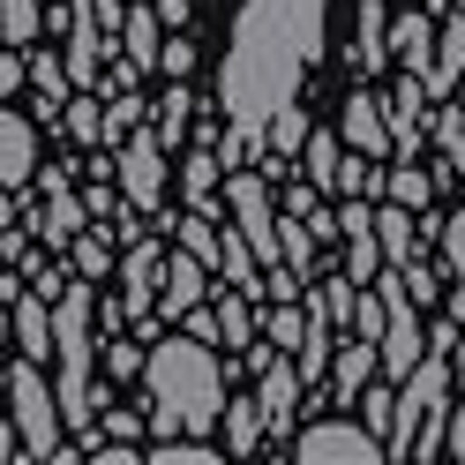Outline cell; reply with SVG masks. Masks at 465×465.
Returning a JSON list of instances; mask_svg holds the SVG:
<instances>
[{"label":"cell","mask_w":465,"mask_h":465,"mask_svg":"<svg viewBox=\"0 0 465 465\" xmlns=\"http://www.w3.org/2000/svg\"><path fill=\"white\" fill-rule=\"evenodd\" d=\"M158 23H173V31H181V23H188V0H158Z\"/></svg>","instance_id":"42"},{"label":"cell","mask_w":465,"mask_h":465,"mask_svg":"<svg viewBox=\"0 0 465 465\" xmlns=\"http://www.w3.org/2000/svg\"><path fill=\"white\" fill-rule=\"evenodd\" d=\"M323 8L331 0H248L232 15V45L218 68V105H225V158L255 165L263 158L271 113L301 91V75L323 45Z\"/></svg>","instance_id":"1"},{"label":"cell","mask_w":465,"mask_h":465,"mask_svg":"<svg viewBox=\"0 0 465 465\" xmlns=\"http://www.w3.org/2000/svg\"><path fill=\"white\" fill-rule=\"evenodd\" d=\"M143 391H151V435H211L225 413V368L188 331L143 353Z\"/></svg>","instance_id":"2"},{"label":"cell","mask_w":465,"mask_h":465,"mask_svg":"<svg viewBox=\"0 0 465 465\" xmlns=\"http://www.w3.org/2000/svg\"><path fill=\"white\" fill-rule=\"evenodd\" d=\"M345 143H353V151L361 158H391L398 151V135H391V105L383 98H375V91H353V98H345Z\"/></svg>","instance_id":"9"},{"label":"cell","mask_w":465,"mask_h":465,"mask_svg":"<svg viewBox=\"0 0 465 465\" xmlns=\"http://www.w3.org/2000/svg\"><path fill=\"white\" fill-rule=\"evenodd\" d=\"M450 383H465V331H458V345H450Z\"/></svg>","instance_id":"43"},{"label":"cell","mask_w":465,"mask_h":465,"mask_svg":"<svg viewBox=\"0 0 465 465\" xmlns=\"http://www.w3.org/2000/svg\"><path fill=\"white\" fill-rule=\"evenodd\" d=\"M361 68H383V53H391V23H383V0H361Z\"/></svg>","instance_id":"24"},{"label":"cell","mask_w":465,"mask_h":465,"mask_svg":"<svg viewBox=\"0 0 465 465\" xmlns=\"http://www.w3.org/2000/svg\"><path fill=\"white\" fill-rule=\"evenodd\" d=\"M0 45H8V38H0Z\"/></svg>","instance_id":"46"},{"label":"cell","mask_w":465,"mask_h":465,"mask_svg":"<svg viewBox=\"0 0 465 465\" xmlns=\"http://www.w3.org/2000/svg\"><path fill=\"white\" fill-rule=\"evenodd\" d=\"M443 8H465V0H443Z\"/></svg>","instance_id":"45"},{"label":"cell","mask_w":465,"mask_h":465,"mask_svg":"<svg viewBox=\"0 0 465 465\" xmlns=\"http://www.w3.org/2000/svg\"><path fill=\"white\" fill-rule=\"evenodd\" d=\"M181 188H188V211H211V195H218V158L195 151V158L181 165Z\"/></svg>","instance_id":"26"},{"label":"cell","mask_w":465,"mask_h":465,"mask_svg":"<svg viewBox=\"0 0 465 465\" xmlns=\"http://www.w3.org/2000/svg\"><path fill=\"white\" fill-rule=\"evenodd\" d=\"M8 323H15V353H23V361H53V308H45V293L15 301Z\"/></svg>","instance_id":"16"},{"label":"cell","mask_w":465,"mask_h":465,"mask_svg":"<svg viewBox=\"0 0 465 465\" xmlns=\"http://www.w3.org/2000/svg\"><path fill=\"white\" fill-rule=\"evenodd\" d=\"M158 271H165V248H158V241H128V255H121V308H128V323H135L143 338L158 331V323H151Z\"/></svg>","instance_id":"6"},{"label":"cell","mask_w":465,"mask_h":465,"mask_svg":"<svg viewBox=\"0 0 465 465\" xmlns=\"http://www.w3.org/2000/svg\"><path fill=\"white\" fill-rule=\"evenodd\" d=\"M255 375H263V391H255V405H263V443H285V435H293V405H301L308 383H301V368L285 353H271Z\"/></svg>","instance_id":"7"},{"label":"cell","mask_w":465,"mask_h":465,"mask_svg":"<svg viewBox=\"0 0 465 465\" xmlns=\"http://www.w3.org/2000/svg\"><path fill=\"white\" fill-rule=\"evenodd\" d=\"M91 15L105 23V31H121V15H128V8H121V0H91Z\"/></svg>","instance_id":"41"},{"label":"cell","mask_w":465,"mask_h":465,"mask_svg":"<svg viewBox=\"0 0 465 465\" xmlns=\"http://www.w3.org/2000/svg\"><path fill=\"white\" fill-rule=\"evenodd\" d=\"M23 68H31V91L45 98V121H53V113H61V105L75 98V83H68V61H53V53H31Z\"/></svg>","instance_id":"18"},{"label":"cell","mask_w":465,"mask_h":465,"mask_svg":"<svg viewBox=\"0 0 465 465\" xmlns=\"http://www.w3.org/2000/svg\"><path fill=\"white\" fill-rule=\"evenodd\" d=\"M113 165H121V203H135V211L151 218L165 203V143L158 135H121Z\"/></svg>","instance_id":"5"},{"label":"cell","mask_w":465,"mask_h":465,"mask_svg":"<svg viewBox=\"0 0 465 465\" xmlns=\"http://www.w3.org/2000/svg\"><path fill=\"white\" fill-rule=\"evenodd\" d=\"M443 151H450V173H465V113L458 105L443 113Z\"/></svg>","instance_id":"35"},{"label":"cell","mask_w":465,"mask_h":465,"mask_svg":"<svg viewBox=\"0 0 465 465\" xmlns=\"http://www.w3.org/2000/svg\"><path fill=\"white\" fill-rule=\"evenodd\" d=\"M301 165H308V181L323 188V195H338V173H345L338 135H315V128H308V143H301Z\"/></svg>","instance_id":"19"},{"label":"cell","mask_w":465,"mask_h":465,"mask_svg":"<svg viewBox=\"0 0 465 465\" xmlns=\"http://www.w3.org/2000/svg\"><path fill=\"white\" fill-rule=\"evenodd\" d=\"M173 232H181V248H195L203 263L218 271V218H211V211H181V218H173Z\"/></svg>","instance_id":"25"},{"label":"cell","mask_w":465,"mask_h":465,"mask_svg":"<svg viewBox=\"0 0 465 465\" xmlns=\"http://www.w3.org/2000/svg\"><path fill=\"white\" fill-rule=\"evenodd\" d=\"M143 465H225V450L211 435H158V443L143 450Z\"/></svg>","instance_id":"17"},{"label":"cell","mask_w":465,"mask_h":465,"mask_svg":"<svg viewBox=\"0 0 465 465\" xmlns=\"http://www.w3.org/2000/svg\"><path fill=\"white\" fill-rule=\"evenodd\" d=\"M31 165H38V135H31V121L0 105V195L31 181Z\"/></svg>","instance_id":"12"},{"label":"cell","mask_w":465,"mask_h":465,"mask_svg":"<svg viewBox=\"0 0 465 465\" xmlns=\"http://www.w3.org/2000/svg\"><path fill=\"white\" fill-rule=\"evenodd\" d=\"M368 188H383V173H375V165H361V158H345V173H338V195H368Z\"/></svg>","instance_id":"34"},{"label":"cell","mask_w":465,"mask_h":465,"mask_svg":"<svg viewBox=\"0 0 465 465\" xmlns=\"http://www.w3.org/2000/svg\"><path fill=\"white\" fill-rule=\"evenodd\" d=\"M375 241H383V263H405V255H413V211H405V203H383V211H375Z\"/></svg>","instance_id":"22"},{"label":"cell","mask_w":465,"mask_h":465,"mask_svg":"<svg viewBox=\"0 0 465 465\" xmlns=\"http://www.w3.org/2000/svg\"><path fill=\"white\" fill-rule=\"evenodd\" d=\"M38 23H45L38 0H0V38H8V45H31V38H38Z\"/></svg>","instance_id":"28"},{"label":"cell","mask_w":465,"mask_h":465,"mask_svg":"<svg viewBox=\"0 0 465 465\" xmlns=\"http://www.w3.org/2000/svg\"><path fill=\"white\" fill-rule=\"evenodd\" d=\"M98 361H105V375H113V383H121V375H143V361H135V345H128L121 331L105 338V353H98Z\"/></svg>","instance_id":"33"},{"label":"cell","mask_w":465,"mask_h":465,"mask_svg":"<svg viewBox=\"0 0 465 465\" xmlns=\"http://www.w3.org/2000/svg\"><path fill=\"white\" fill-rule=\"evenodd\" d=\"M181 331H188V338H203V345H211V338H218V315H211V308H203V301H195V308L181 315Z\"/></svg>","instance_id":"38"},{"label":"cell","mask_w":465,"mask_h":465,"mask_svg":"<svg viewBox=\"0 0 465 465\" xmlns=\"http://www.w3.org/2000/svg\"><path fill=\"white\" fill-rule=\"evenodd\" d=\"M218 428H225L232 450H263V405H255V398H232L218 413Z\"/></svg>","instance_id":"21"},{"label":"cell","mask_w":465,"mask_h":465,"mask_svg":"<svg viewBox=\"0 0 465 465\" xmlns=\"http://www.w3.org/2000/svg\"><path fill=\"white\" fill-rule=\"evenodd\" d=\"M255 323H263V338L278 345V353H293V345H301V323H308V315H293V301H278L271 315H255Z\"/></svg>","instance_id":"32"},{"label":"cell","mask_w":465,"mask_h":465,"mask_svg":"<svg viewBox=\"0 0 465 465\" xmlns=\"http://www.w3.org/2000/svg\"><path fill=\"white\" fill-rule=\"evenodd\" d=\"M383 195L405 203V211H428V173H420V165H391V173H383Z\"/></svg>","instance_id":"29"},{"label":"cell","mask_w":465,"mask_h":465,"mask_svg":"<svg viewBox=\"0 0 465 465\" xmlns=\"http://www.w3.org/2000/svg\"><path fill=\"white\" fill-rule=\"evenodd\" d=\"M188 61H195V53H188L181 38H173V45H158V68H165V75H188Z\"/></svg>","instance_id":"39"},{"label":"cell","mask_w":465,"mask_h":465,"mask_svg":"<svg viewBox=\"0 0 465 465\" xmlns=\"http://www.w3.org/2000/svg\"><path fill=\"white\" fill-rule=\"evenodd\" d=\"M121 53H128L135 68H158V15L151 8H128L121 15Z\"/></svg>","instance_id":"20"},{"label":"cell","mask_w":465,"mask_h":465,"mask_svg":"<svg viewBox=\"0 0 465 465\" xmlns=\"http://www.w3.org/2000/svg\"><path fill=\"white\" fill-rule=\"evenodd\" d=\"M465 83V8H450L435 23V68H428V98H443Z\"/></svg>","instance_id":"13"},{"label":"cell","mask_w":465,"mask_h":465,"mask_svg":"<svg viewBox=\"0 0 465 465\" xmlns=\"http://www.w3.org/2000/svg\"><path fill=\"white\" fill-rule=\"evenodd\" d=\"M203 293H211V263L195 248H165V271H158V308L165 315H188Z\"/></svg>","instance_id":"10"},{"label":"cell","mask_w":465,"mask_h":465,"mask_svg":"<svg viewBox=\"0 0 465 465\" xmlns=\"http://www.w3.org/2000/svg\"><path fill=\"white\" fill-rule=\"evenodd\" d=\"M0 383H8V413H15V435H23V458H53L61 450V398L45 383V361H15Z\"/></svg>","instance_id":"3"},{"label":"cell","mask_w":465,"mask_h":465,"mask_svg":"<svg viewBox=\"0 0 465 465\" xmlns=\"http://www.w3.org/2000/svg\"><path fill=\"white\" fill-rule=\"evenodd\" d=\"M105 98H68L61 105V121H68V135L75 143H105V113H98Z\"/></svg>","instance_id":"31"},{"label":"cell","mask_w":465,"mask_h":465,"mask_svg":"<svg viewBox=\"0 0 465 465\" xmlns=\"http://www.w3.org/2000/svg\"><path fill=\"white\" fill-rule=\"evenodd\" d=\"M353 405H361V420H368V428H375V435L391 443V420H398V391H391V383H368V391H361Z\"/></svg>","instance_id":"30"},{"label":"cell","mask_w":465,"mask_h":465,"mask_svg":"<svg viewBox=\"0 0 465 465\" xmlns=\"http://www.w3.org/2000/svg\"><path fill=\"white\" fill-rule=\"evenodd\" d=\"M301 143H308V113H301L293 98H285V105L271 113V128H263V151H271V158H293Z\"/></svg>","instance_id":"23"},{"label":"cell","mask_w":465,"mask_h":465,"mask_svg":"<svg viewBox=\"0 0 465 465\" xmlns=\"http://www.w3.org/2000/svg\"><path fill=\"white\" fill-rule=\"evenodd\" d=\"M8 338H15V323H8V308H0V345H8Z\"/></svg>","instance_id":"44"},{"label":"cell","mask_w":465,"mask_h":465,"mask_svg":"<svg viewBox=\"0 0 465 465\" xmlns=\"http://www.w3.org/2000/svg\"><path fill=\"white\" fill-rule=\"evenodd\" d=\"M68 255H75V278H105V271H113V248H105V225H98V232L83 225L75 241H68Z\"/></svg>","instance_id":"27"},{"label":"cell","mask_w":465,"mask_h":465,"mask_svg":"<svg viewBox=\"0 0 465 465\" xmlns=\"http://www.w3.org/2000/svg\"><path fill=\"white\" fill-rule=\"evenodd\" d=\"M301 465H383V435H375L368 420H315L301 428V443H293Z\"/></svg>","instance_id":"4"},{"label":"cell","mask_w":465,"mask_h":465,"mask_svg":"<svg viewBox=\"0 0 465 465\" xmlns=\"http://www.w3.org/2000/svg\"><path fill=\"white\" fill-rule=\"evenodd\" d=\"M443 450L465 458V405H450V428H443Z\"/></svg>","instance_id":"40"},{"label":"cell","mask_w":465,"mask_h":465,"mask_svg":"<svg viewBox=\"0 0 465 465\" xmlns=\"http://www.w3.org/2000/svg\"><path fill=\"white\" fill-rule=\"evenodd\" d=\"M83 225H91V203H83V195H68V181L53 173V195H45V211H38V232H45L53 248H68Z\"/></svg>","instance_id":"15"},{"label":"cell","mask_w":465,"mask_h":465,"mask_svg":"<svg viewBox=\"0 0 465 465\" xmlns=\"http://www.w3.org/2000/svg\"><path fill=\"white\" fill-rule=\"evenodd\" d=\"M338 241H345V278L375 285V271H383V241H375V211H368L361 195L338 211Z\"/></svg>","instance_id":"8"},{"label":"cell","mask_w":465,"mask_h":465,"mask_svg":"<svg viewBox=\"0 0 465 465\" xmlns=\"http://www.w3.org/2000/svg\"><path fill=\"white\" fill-rule=\"evenodd\" d=\"M391 53H398V61H405V75H420L428 83V68H435V15H398L391 23Z\"/></svg>","instance_id":"14"},{"label":"cell","mask_w":465,"mask_h":465,"mask_svg":"<svg viewBox=\"0 0 465 465\" xmlns=\"http://www.w3.org/2000/svg\"><path fill=\"white\" fill-rule=\"evenodd\" d=\"M443 255H450V271L465 278V211H458V218L443 225Z\"/></svg>","instance_id":"37"},{"label":"cell","mask_w":465,"mask_h":465,"mask_svg":"<svg viewBox=\"0 0 465 465\" xmlns=\"http://www.w3.org/2000/svg\"><path fill=\"white\" fill-rule=\"evenodd\" d=\"M375 375H383V353H375V338H345L338 345V361H331V398L338 405H353Z\"/></svg>","instance_id":"11"},{"label":"cell","mask_w":465,"mask_h":465,"mask_svg":"<svg viewBox=\"0 0 465 465\" xmlns=\"http://www.w3.org/2000/svg\"><path fill=\"white\" fill-rule=\"evenodd\" d=\"M23 83H31V68H23V53H8V45H0V98H15Z\"/></svg>","instance_id":"36"}]
</instances>
